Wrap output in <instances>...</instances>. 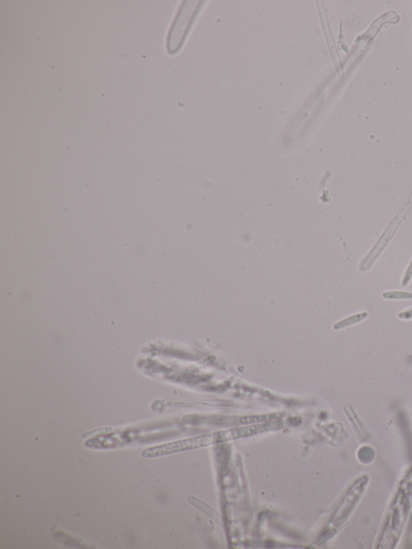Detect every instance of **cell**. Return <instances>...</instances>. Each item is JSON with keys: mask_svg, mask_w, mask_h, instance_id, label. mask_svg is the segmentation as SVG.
<instances>
[{"mask_svg": "<svg viewBox=\"0 0 412 549\" xmlns=\"http://www.w3.org/2000/svg\"><path fill=\"white\" fill-rule=\"evenodd\" d=\"M412 475V474H411ZM406 476L401 482L397 496H395L392 506L390 507L384 526L382 539L390 540V545H394L399 539L404 529L405 522L409 514L412 499V475Z\"/></svg>", "mask_w": 412, "mask_h": 549, "instance_id": "obj_1", "label": "cell"}, {"mask_svg": "<svg viewBox=\"0 0 412 549\" xmlns=\"http://www.w3.org/2000/svg\"><path fill=\"white\" fill-rule=\"evenodd\" d=\"M224 442L220 431L202 435L181 441L156 445V447L146 449L141 456L146 459L158 458V456L182 452V451L209 447L215 444Z\"/></svg>", "mask_w": 412, "mask_h": 549, "instance_id": "obj_2", "label": "cell"}, {"mask_svg": "<svg viewBox=\"0 0 412 549\" xmlns=\"http://www.w3.org/2000/svg\"><path fill=\"white\" fill-rule=\"evenodd\" d=\"M282 426H283V422L273 421L262 423H257V425L231 428L228 429V431H224L221 432L222 439H224V442H226L228 441H233V440L254 436V435L273 431V429H279Z\"/></svg>", "mask_w": 412, "mask_h": 549, "instance_id": "obj_3", "label": "cell"}, {"mask_svg": "<svg viewBox=\"0 0 412 549\" xmlns=\"http://www.w3.org/2000/svg\"><path fill=\"white\" fill-rule=\"evenodd\" d=\"M280 417V414H268L262 416H251L242 417L240 419V423L247 425V423H259L270 422L273 421H277Z\"/></svg>", "mask_w": 412, "mask_h": 549, "instance_id": "obj_4", "label": "cell"}, {"mask_svg": "<svg viewBox=\"0 0 412 549\" xmlns=\"http://www.w3.org/2000/svg\"><path fill=\"white\" fill-rule=\"evenodd\" d=\"M367 317H368V313L366 312L353 315V316L347 318L343 320H341V322H339L338 323L334 325V329L341 330L347 327V326H350L352 325L359 323L362 322V320H364Z\"/></svg>", "mask_w": 412, "mask_h": 549, "instance_id": "obj_5", "label": "cell"}, {"mask_svg": "<svg viewBox=\"0 0 412 549\" xmlns=\"http://www.w3.org/2000/svg\"><path fill=\"white\" fill-rule=\"evenodd\" d=\"M383 297L387 299H409L412 297V295L409 293L397 292L385 293Z\"/></svg>", "mask_w": 412, "mask_h": 549, "instance_id": "obj_6", "label": "cell"}, {"mask_svg": "<svg viewBox=\"0 0 412 549\" xmlns=\"http://www.w3.org/2000/svg\"><path fill=\"white\" fill-rule=\"evenodd\" d=\"M399 318L401 319L409 320L412 318V311H405L399 314Z\"/></svg>", "mask_w": 412, "mask_h": 549, "instance_id": "obj_7", "label": "cell"}]
</instances>
